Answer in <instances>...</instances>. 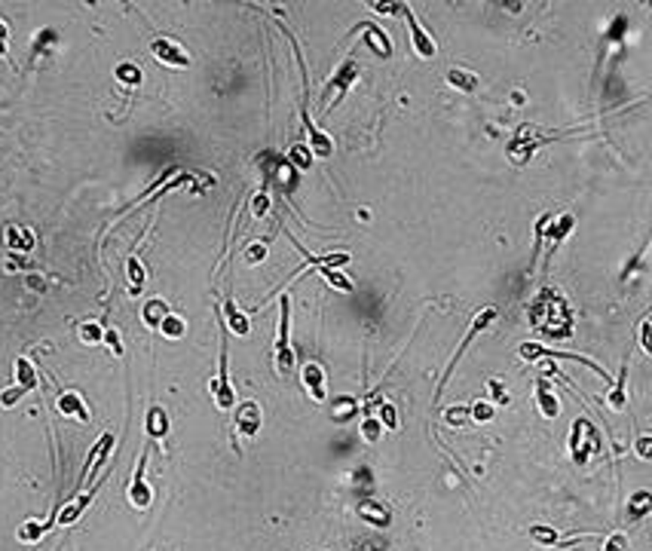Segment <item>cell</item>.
I'll list each match as a JSON object with an SVG mask.
<instances>
[{
	"label": "cell",
	"instance_id": "cell-1",
	"mask_svg": "<svg viewBox=\"0 0 652 551\" xmlns=\"http://www.w3.org/2000/svg\"><path fill=\"white\" fill-rule=\"evenodd\" d=\"M555 316H561V319H570V309H566L564 304V297L557 291H551L546 288L536 297V304L530 306V322H533V328L542 334V337H555V340H564V337H570V331H564L561 325L555 322Z\"/></svg>",
	"mask_w": 652,
	"mask_h": 551
},
{
	"label": "cell",
	"instance_id": "cell-2",
	"mask_svg": "<svg viewBox=\"0 0 652 551\" xmlns=\"http://www.w3.org/2000/svg\"><path fill=\"white\" fill-rule=\"evenodd\" d=\"M273 364L276 374L288 377L294 368V349H291V297L288 291L279 297V328H276V343H273Z\"/></svg>",
	"mask_w": 652,
	"mask_h": 551
},
{
	"label": "cell",
	"instance_id": "cell-3",
	"mask_svg": "<svg viewBox=\"0 0 652 551\" xmlns=\"http://www.w3.org/2000/svg\"><path fill=\"white\" fill-rule=\"evenodd\" d=\"M551 138H557V132L551 135V132H542L536 126H520L515 132V138L509 141V160L515 162V166H524V162H530L536 157V150H539L542 144H548Z\"/></svg>",
	"mask_w": 652,
	"mask_h": 551
},
{
	"label": "cell",
	"instance_id": "cell-4",
	"mask_svg": "<svg viewBox=\"0 0 652 551\" xmlns=\"http://www.w3.org/2000/svg\"><path fill=\"white\" fill-rule=\"evenodd\" d=\"M603 450V438L597 432L594 423L588 420H576L573 423V432H570V453H573V463L576 465H585L591 460V453H601Z\"/></svg>",
	"mask_w": 652,
	"mask_h": 551
},
{
	"label": "cell",
	"instance_id": "cell-5",
	"mask_svg": "<svg viewBox=\"0 0 652 551\" xmlns=\"http://www.w3.org/2000/svg\"><path fill=\"white\" fill-rule=\"evenodd\" d=\"M358 74H362V68H358V61L349 56V59L340 65V71H337L331 80L325 83V92H321V114H328L337 102H340L343 95H347L349 86L358 80Z\"/></svg>",
	"mask_w": 652,
	"mask_h": 551
},
{
	"label": "cell",
	"instance_id": "cell-6",
	"mask_svg": "<svg viewBox=\"0 0 652 551\" xmlns=\"http://www.w3.org/2000/svg\"><path fill=\"white\" fill-rule=\"evenodd\" d=\"M212 398L221 410H233L236 408V392L227 380V343H221V371L212 380Z\"/></svg>",
	"mask_w": 652,
	"mask_h": 551
},
{
	"label": "cell",
	"instance_id": "cell-7",
	"mask_svg": "<svg viewBox=\"0 0 652 551\" xmlns=\"http://www.w3.org/2000/svg\"><path fill=\"white\" fill-rule=\"evenodd\" d=\"M404 22H408V31H411V46H413V52H417L420 59H435L438 46H435L432 34H429V31L417 22V15H413L411 6H404Z\"/></svg>",
	"mask_w": 652,
	"mask_h": 551
},
{
	"label": "cell",
	"instance_id": "cell-8",
	"mask_svg": "<svg viewBox=\"0 0 652 551\" xmlns=\"http://www.w3.org/2000/svg\"><path fill=\"white\" fill-rule=\"evenodd\" d=\"M144 469H148V450H144L141 460H138L132 484H129V502H132V509H138V511H144L153 502V490H150L148 478H144Z\"/></svg>",
	"mask_w": 652,
	"mask_h": 551
},
{
	"label": "cell",
	"instance_id": "cell-9",
	"mask_svg": "<svg viewBox=\"0 0 652 551\" xmlns=\"http://www.w3.org/2000/svg\"><path fill=\"white\" fill-rule=\"evenodd\" d=\"M233 426L239 429V435L255 438L257 432H260V426H264V414H260V405H257V401H242V405L236 408Z\"/></svg>",
	"mask_w": 652,
	"mask_h": 551
},
{
	"label": "cell",
	"instance_id": "cell-10",
	"mask_svg": "<svg viewBox=\"0 0 652 551\" xmlns=\"http://www.w3.org/2000/svg\"><path fill=\"white\" fill-rule=\"evenodd\" d=\"M150 52L163 61V65H172V68H187L190 65V56L175 40H168V37H153Z\"/></svg>",
	"mask_w": 652,
	"mask_h": 551
},
{
	"label": "cell",
	"instance_id": "cell-11",
	"mask_svg": "<svg viewBox=\"0 0 652 551\" xmlns=\"http://www.w3.org/2000/svg\"><path fill=\"white\" fill-rule=\"evenodd\" d=\"M301 380H303V389L310 392V398L321 405L325 401V368L319 362H306L301 368Z\"/></svg>",
	"mask_w": 652,
	"mask_h": 551
},
{
	"label": "cell",
	"instance_id": "cell-12",
	"mask_svg": "<svg viewBox=\"0 0 652 551\" xmlns=\"http://www.w3.org/2000/svg\"><path fill=\"white\" fill-rule=\"evenodd\" d=\"M95 493H98V484H95V487H89L86 493H77L65 509H58V511H56V524H58V527H71V524L77 521V518H80L83 511L89 509V502L95 499Z\"/></svg>",
	"mask_w": 652,
	"mask_h": 551
},
{
	"label": "cell",
	"instance_id": "cell-13",
	"mask_svg": "<svg viewBox=\"0 0 652 551\" xmlns=\"http://www.w3.org/2000/svg\"><path fill=\"white\" fill-rule=\"evenodd\" d=\"M536 405H539V414L546 417V420H557V414H561V401H557V395L551 389L546 374L536 380Z\"/></svg>",
	"mask_w": 652,
	"mask_h": 551
},
{
	"label": "cell",
	"instance_id": "cell-14",
	"mask_svg": "<svg viewBox=\"0 0 652 551\" xmlns=\"http://www.w3.org/2000/svg\"><path fill=\"white\" fill-rule=\"evenodd\" d=\"M493 319H496V309H493V306H484L478 316H475V319H472V328H469V334H466V337H463V343H459L456 355H454V362H450V368H454V364H456L459 359H463V352H466V349H469V343L475 340V334L487 331L490 325H493ZM450 368H447V371H450ZM447 371H444V377H447Z\"/></svg>",
	"mask_w": 652,
	"mask_h": 551
},
{
	"label": "cell",
	"instance_id": "cell-15",
	"mask_svg": "<svg viewBox=\"0 0 652 551\" xmlns=\"http://www.w3.org/2000/svg\"><path fill=\"white\" fill-rule=\"evenodd\" d=\"M111 450H113V435L107 432V435L98 438V444L89 450V460H86V465H83V472H80V484H77V487L86 484V481L92 478V469H98V465H102V463L107 460V453H111Z\"/></svg>",
	"mask_w": 652,
	"mask_h": 551
},
{
	"label": "cell",
	"instance_id": "cell-16",
	"mask_svg": "<svg viewBox=\"0 0 652 551\" xmlns=\"http://www.w3.org/2000/svg\"><path fill=\"white\" fill-rule=\"evenodd\" d=\"M358 518L367 521L371 527H389L392 524V511H389V506H383V502H377V499H362L358 502Z\"/></svg>",
	"mask_w": 652,
	"mask_h": 551
},
{
	"label": "cell",
	"instance_id": "cell-17",
	"mask_svg": "<svg viewBox=\"0 0 652 551\" xmlns=\"http://www.w3.org/2000/svg\"><path fill=\"white\" fill-rule=\"evenodd\" d=\"M58 410H61L65 417H74V420H80V423H89V420H92L86 401H83L77 392H61V395H58Z\"/></svg>",
	"mask_w": 652,
	"mask_h": 551
},
{
	"label": "cell",
	"instance_id": "cell-18",
	"mask_svg": "<svg viewBox=\"0 0 652 551\" xmlns=\"http://www.w3.org/2000/svg\"><path fill=\"white\" fill-rule=\"evenodd\" d=\"M303 123H306V132H310V150L316 153L319 160H328V157H331V153H334V141H331V138H328L321 129H316V126H312L310 114L303 116Z\"/></svg>",
	"mask_w": 652,
	"mask_h": 551
},
{
	"label": "cell",
	"instance_id": "cell-19",
	"mask_svg": "<svg viewBox=\"0 0 652 551\" xmlns=\"http://www.w3.org/2000/svg\"><path fill=\"white\" fill-rule=\"evenodd\" d=\"M221 313H224V325H227V328L230 331H233V334H239V337H245V334H248L251 331V325H248V316H245V313H239V309H236V304H233V300H224V306H221Z\"/></svg>",
	"mask_w": 652,
	"mask_h": 551
},
{
	"label": "cell",
	"instance_id": "cell-20",
	"mask_svg": "<svg viewBox=\"0 0 652 551\" xmlns=\"http://www.w3.org/2000/svg\"><path fill=\"white\" fill-rule=\"evenodd\" d=\"M144 426H148V435L153 441H163L168 435V414L159 405H153L148 410V420H144Z\"/></svg>",
	"mask_w": 652,
	"mask_h": 551
},
{
	"label": "cell",
	"instance_id": "cell-21",
	"mask_svg": "<svg viewBox=\"0 0 652 551\" xmlns=\"http://www.w3.org/2000/svg\"><path fill=\"white\" fill-rule=\"evenodd\" d=\"M625 389H628V362L622 364V371H619L616 383H612V389L607 392V405H610L612 410H625V405H628Z\"/></svg>",
	"mask_w": 652,
	"mask_h": 551
},
{
	"label": "cell",
	"instance_id": "cell-22",
	"mask_svg": "<svg viewBox=\"0 0 652 551\" xmlns=\"http://www.w3.org/2000/svg\"><path fill=\"white\" fill-rule=\"evenodd\" d=\"M168 313H172V309H168V304H166V300L153 297V300H148V304H144V313H141V319H144V325H148V328H153V331H157L159 325H163V319H166Z\"/></svg>",
	"mask_w": 652,
	"mask_h": 551
},
{
	"label": "cell",
	"instance_id": "cell-23",
	"mask_svg": "<svg viewBox=\"0 0 652 551\" xmlns=\"http://www.w3.org/2000/svg\"><path fill=\"white\" fill-rule=\"evenodd\" d=\"M15 386H22L25 392L37 389V371H34V364H31V359H25V355L15 359Z\"/></svg>",
	"mask_w": 652,
	"mask_h": 551
},
{
	"label": "cell",
	"instance_id": "cell-24",
	"mask_svg": "<svg viewBox=\"0 0 652 551\" xmlns=\"http://www.w3.org/2000/svg\"><path fill=\"white\" fill-rule=\"evenodd\" d=\"M358 31H362V34H367L365 40L371 43V49L377 52V56H383V59H389V56H392V43H389V37L383 34L380 28H374V25H362Z\"/></svg>",
	"mask_w": 652,
	"mask_h": 551
},
{
	"label": "cell",
	"instance_id": "cell-25",
	"mask_svg": "<svg viewBox=\"0 0 652 551\" xmlns=\"http://www.w3.org/2000/svg\"><path fill=\"white\" fill-rule=\"evenodd\" d=\"M447 83L454 89H459V92H475L481 86V80L475 77L472 71H463V68H450L447 71Z\"/></svg>",
	"mask_w": 652,
	"mask_h": 551
},
{
	"label": "cell",
	"instance_id": "cell-26",
	"mask_svg": "<svg viewBox=\"0 0 652 551\" xmlns=\"http://www.w3.org/2000/svg\"><path fill=\"white\" fill-rule=\"evenodd\" d=\"M126 273H129V294H141L144 282H148L141 261H138V258H129V261H126Z\"/></svg>",
	"mask_w": 652,
	"mask_h": 551
},
{
	"label": "cell",
	"instance_id": "cell-27",
	"mask_svg": "<svg viewBox=\"0 0 652 551\" xmlns=\"http://www.w3.org/2000/svg\"><path fill=\"white\" fill-rule=\"evenodd\" d=\"M49 527H52V521H25V524H22L19 527V533H15V536H19V542H37V539H43L46 536V530H49Z\"/></svg>",
	"mask_w": 652,
	"mask_h": 551
},
{
	"label": "cell",
	"instance_id": "cell-28",
	"mask_svg": "<svg viewBox=\"0 0 652 551\" xmlns=\"http://www.w3.org/2000/svg\"><path fill=\"white\" fill-rule=\"evenodd\" d=\"M6 245H10L13 251H31V245H34V236H31L28 230L6 227Z\"/></svg>",
	"mask_w": 652,
	"mask_h": 551
},
{
	"label": "cell",
	"instance_id": "cell-29",
	"mask_svg": "<svg viewBox=\"0 0 652 551\" xmlns=\"http://www.w3.org/2000/svg\"><path fill=\"white\" fill-rule=\"evenodd\" d=\"M628 506H631V521H640V518L652 509V493L649 490H637V493L631 496V502H628Z\"/></svg>",
	"mask_w": 652,
	"mask_h": 551
},
{
	"label": "cell",
	"instance_id": "cell-30",
	"mask_svg": "<svg viewBox=\"0 0 652 551\" xmlns=\"http://www.w3.org/2000/svg\"><path fill=\"white\" fill-rule=\"evenodd\" d=\"M530 539L539 542V545H557V542H561V536H557L555 527H546V524L530 527Z\"/></svg>",
	"mask_w": 652,
	"mask_h": 551
},
{
	"label": "cell",
	"instance_id": "cell-31",
	"mask_svg": "<svg viewBox=\"0 0 652 551\" xmlns=\"http://www.w3.org/2000/svg\"><path fill=\"white\" fill-rule=\"evenodd\" d=\"M377 410H380V417H377V420H380V426H383V429L395 432V429H398V414H395V405H389V401L383 398V401H377Z\"/></svg>",
	"mask_w": 652,
	"mask_h": 551
},
{
	"label": "cell",
	"instance_id": "cell-32",
	"mask_svg": "<svg viewBox=\"0 0 652 551\" xmlns=\"http://www.w3.org/2000/svg\"><path fill=\"white\" fill-rule=\"evenodd\" d=\"M157 331H163L166 337L178 340V337H184V331H187V325H184V319H178V316H172V313H168L166 319H163V325H159Z\"/></svg>",
	"mask_w": 652,
	"mask_h": 551
},
{
	"label": "cell",
	"instance_id": "cell-33",
	"mask_svg": "<svg viewBox=\"0 0 652 551\" xmlns=\"http://www.w3.org/2000/svg\"><path fill=\"white\" fill-rule=\"evenodd\" d=\"M80 340H83V343H89V346L102 343V340H104V328L98 322H83L80 325Z\"/></svg>",
	"mask_w": 652,
	"mask_h": 551
},
{
	"label": "cell",
	"instance_id": "cell-34",
	"mask_svg": "<svg viewBox=\"0 0 652 551\" xmlns=\"http://www.w3.org/2000/svg\"><path fill=\"white\" fill-rule=\"evenodd\" d=\"M362 438L367 441V444H377V441L383 438V426L377 417H365L362 420Z\"/></svg>",
	"mask_w": 652,
	"mask_h": 551
},
{
	"label": "cell",
	"instance_id": "cell-35",
	"mask_svg": "<svg viewBox=\"0 0 652 551\" xmlns=\"http://www.w3.org/2000/svg\"><path fill=\"white\" fill-rule=\"evenodd\" d=\"M469 414L475 423H490L496 417V408L490 401H475V405H469Z\"/></svg>",
	"mask_w": 652,
	"mask_h": 551
},
{
	"label": "cell",
	"instance_id": "cell-36",
	"mask_svg": "<svg viewBox=\"0 0 652 551\" xmlns=\"http://www.w3.org/2000/svg\"><path fill=\"white\" fill-rule=\"evenodd\" d=\"M117 80L126 83V86H138V83H141V71H138L132 61H122L117 68Z\"/></svg>",
	"mask_w": 652,
	"mask_h": 551
},
{
	"label": "cell",
	"instance_id": "cell-37",
	"mask_svg": "<svg viewBox=\"0 0 652 551\" xmlns=\"http://www.w3.org/2000/svg\"><path fill=\"white\" fill-rule=\"evenodd\" d=\"M444 417H447V423H450V426H466V423L472 420V414H469V405H456V408H450Z\"/></svg>",
	"mask_w": 652,
	"mask_h": 551
},
{
	"label": "cell",
	"instance_id": "cell-38",
	"mask_svg": "<svg viewBox=\"0 0 652 551\" xmlns=\"http://www.w3.org/2000/svg\"><path fill=\"white\" fill-rule=\"evenodd\" d=\"M487 386H490V392H493V401H496V405H509V401H511V395L505 392V386H502L496 377H490Z\"/></svg>",
	"mask_w": 652,
	"mask_h": 551
},
{
	"label": "cell",
	"instance_id": "cell-39",
	"mask_svg": "<svg viewBox=\"0 0 652 551\" xmlns=\"http://www.w3.org/2000/svg\"><path fill=\"white\" fill-rule=\"evenodd\" d=\"M603 551H628V536L625 533H612V536H607V542H603Z\"/></svg>",
	"mask_w": 652,
	"mask_h": 551
},
{
	"label": "cell",
	"instance_id": "cell-40",
	"mask_svg": "<svg viewBox=\"0 0 652 551\" xmlns=\"http://www.w3.org/2000/svg\"><path fill=\"white\" fill-rule=\"evenodd\" d=\"M267 208H270V196H267V193H257V196L251 199V215H255V218H264Z\"/></svg>",
	"mask_w": 652,
	"mask_h": 551
},
{
	"label": "cell",
	"instance_id": "cell-41",
	"mask_svg": "<svg viewBox=\"0 0 652 551\" xmlns=\"http://www.w3.org/2000/svg\"><path fill=\"white\" fill-rule=\"evenodd\" d=\"M22 395H25V389H22V386H13V389H3V392H0V405H3V408H13L15 401L22 398Z\"/></svg>",
	"mask_w": 652,
	"mask_h": 551
},
{
	"label": "cell",
	"instance_id": "cell-42",
	"mask_svg": "<svg viewBox=\"0 0 652 551\" xmlns=\"http://www.w3.org/2000/svg\"><path fill=\"white\" fill-rule=\"evenodd\" d=\"M267 258V242H257V245H251L248 251H245V261L248 263H260Z\"/></svg>",
	"mask_w": 652,
	"mask_h": 551
},
{
	"label": "cell",
	"instance_id": "cell-43",
	"mask_svg": "<svg viewBox=\"0 0 652 551\" xmlns=\"http://www.w3.org/2000/svg\"><path fill=\"white\" fill-rule=\"evenodd\" d=\"M291 160H294L301 169H306V166H310V150H306L303 144H294V147H291Z\"/></svg>",
	"mask_w": 652,
	"mask_h": 551
},
{
	"label": "cell",
	"instance_id": "cell-44",
	"mask_svg": "<svg viewBox=\"0 0 652 551\" xmlns=\"http://www.w3.org/2000/svg\"><path fill=\"white\" fill-rule=\"evenodd\" d=\"M104 343L111 346V352H113V355H122V340H120V334H117V331H104Z\"/></svg>",
	"mask_w": 652,
	"mask_h": 551
},
{
	"label": "cell",
	"instance_id": "cell-45",
	"mask_svg": "<svg viewBox=\"0 0 652 551\" xmlns=\"http://www.w3.org/2000/svg\"><path fill=\"white\" fill-rule=\"evenodd\" d=\"M637 337H640V346H643V352H652V340H649V319H643V322H640V331H637Z\"/></svg>",
	"mask_w": 652,
	"mask_h": 551
},
{
	"label": "cell",
	"instance_id": "cell-46",
	"mask_svg": "<svg viewBox=\"0 0 652 551\" xmlns=\"http://www.w3.org/2000/svg\"><path fill=\"white\" fill-rule=\"evenodd\" d=\"M637 456H640V460H649V456H652V438L649 435H640L637 438Z\"/></svg>",
	"mask_w": 652,
	"mask_h": 551
},
{
	"label": "cell",
	"instance_id": "cell-47",
	"mask_svg": "<svg viewBox=\"0 0 652 551\" xmlns=\"http://www.w3.org/2000/svg\"><path fill=\"white\" fill-rule=\"evenodd\" d=\"M49 43H56V31H40V34H37V43H34V52H40L43 46H49Z\"/></svg>",
	"mask_w": 652,
	"mask_h": 551
},
{
	"label": "cell",
	"instance_id": "cell-48",
	"mask_svg": "<svg viewBox=\"0 0 652 551\" xmlns=\"http://www.w3.org/2000/svg\"><path fill=\"white\" fill-rule=\"evenodd\" d=\"M6 37H10V28H6V22L0 19V43H6Z\"/></svg>",
	"mask_w": 652,
	"mask_h": 551
},
{
	"label": "cell",
	"instance_id": "cell-49",
	"mask_svg": "<svg viewBox=\"0 0 652 551\" xmlns=\"http://www.w3.org/2000/svg\"><path fill=\"white\" fill-rule=\"evenodd\" d=\"M356 551H383L380 545H374V542H365V545H358Z\"/></svg>",
	"mask_w": 652,
	"mask_h": 551
},
{
	"label": "cell",
	"instance_id": "cell-50",
	"mask_svg": "<svg viewBox=\"0 0 652 551\" xmlns=\"http://www.w3.org/2000/svg\"><path fill=\"white\" fill-rule=\"evenodd\" d=\"M6 56V49H3V43H0V59H3Z\"/></svg>",
	"mask_w": 652,
	"mask_h": 551
}]
</instances>
